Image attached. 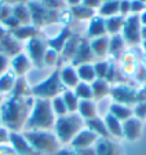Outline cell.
I'll return each mask as SVG.
<instances>
[{"label": "cell", "instance_id": "obj_1", "mask_svg": "<svg viewBox=\"0 0 146 155\" xmlns=\"http://www.w3.org/2000/svg\"><path fill=\"white\" fill-rule=\"evenodd\" d=\"M64 81H66L68 84H70V85L76 84V76H73L72 69H66V70L64 71Z\"/></svg>", "mask_w": 146, "mask_h": 155}, {"label": "cell", "instance_id": "obj_2", "mask_svg": "<svg viewBox=\"0 0 146 155\" xmlns=\"http://www.w3.org/2000/svg\"><path fill=\"white\" fill-rule=\"evenodd\" d=\"M54 111H55L57 114H62V113H65V103L62 104L61 99H55V102H54Z\"/></svg>", "mask_w": 146, "mask_h": 155}, {"label": "cell", "instance_id": "obj_3", "mask_svg": "<svg viewBox=\"0 0 146 155\" xmlns=\"http://www.w3.org/2000/svg\"><path fill=\"white\" fill-rule=\"evenodd\" d=\"M4 66H6V59H4L3 56H0V70H2Z\"/></svg>", "mask_w": 146, "mask_h": 155}]
</instances>
